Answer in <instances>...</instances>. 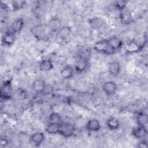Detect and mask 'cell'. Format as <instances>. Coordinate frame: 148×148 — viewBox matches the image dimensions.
<instances>
[{
  "mask_svg": "<svg viewBox=\"0 0 148 148\" xmlns=\"http://www.w3.org/2000/svg\"><path fill=\"white\" fill-rule=\"evenodd\" d=\"M75 72L74 68L69 64H66L61 69L60 74L64 79L69 80L72 78Z\"/></svg>",
  "mask_w": 148,
  "mask_h": 148,
  "instance_id": "7c38bea8",
  "label": "cell"
},
{
  "mask_svg": "<svg viewBox=\"0 0 148 148\" xmlns=\"http://www.w3.org/2000/svg\"><path fill=\"white\" fill-rule=\"evenodd\" d=\"M90 66V62L88 59L83 57H79L76 61L74 69L77 73H82L86 71Z\"/></svg>",
  "mask_w": 148,
  "mask_h": 148,
  "instance_id": "5b68a950",
  "label": "cell"
},
{
  "mask_svg": "<svg viewBox=\"0 0 148 148\" xmlns=\"http://www.w3.org/2000/svg\"><path fill=\"white\" fill-rule=\"evenodd\" d=\"M71 32H72L71 27L69 26H64L60 28V29L58 32V34L59 36L61 39H64L66 38L68 36H69L71 34Z\"/></svg>",
  "mask_w": 148,
  "mask_h": 148,
  "instance_id": "cb8c5ba5",
  "label": "cell"
},
{
  "mask_svg": "<svg viewBox=\"0 0 148 148\" xmlns=\"http://www.w3.org/2000/svg\"><path fill=\"white\" fill-rule=\"evenodd\" d=\"M147 134V130L146 126L137 125L132 128L131 135L136 139H144Z\"/></svg>",
  "mask_w": 148,
  "mask_h": 148,
  "instance_id": "52a82bcc",
  "label": "cell"
},
{
  "mask_svg": "<svg viewBox=\"0 0 148 148\" xmlns=\"http://www.w3.org/2000/svg\"><path fill=\"white\" fill-rule=\"evenodd\" d=\"M9 145V140L5 138H1L0 139V147L3 148L7 147Z\"/></svg>",
  "mask_w": 148,
  "mask_h": 148,
  "instance_id": "83f0119b",
  "label": "cell"
},
{
  "mask_svg": "<svg viewBox=\"0 0 148 148\" xmlns=\"http://www.w3.org/2000/svg\"><path fill=\"white\" fill-rule=\"evenodd\" d=\"M102 89L107 95L114 94L117 90V85L113 81H107L103 83Z\"/></svg>",
  "mask_w": 148,
  "mask_h": 148,
  "instance_id": "30bf717a",
  "label": "cell"
},
{
  "mask_svg": "<svg viewBox=\"0 0 148 148\" xmlns=\"http://www.w3.org/2000/svg\"><path fill=\"white\" fill-rule=\"evenodd\" d=\"M45 135L44 133L37 132L33 134L29 138V140L35 146H39L45 140Z\"/></svg>",
  "mask_w": 148,
  "mask_h": 148,
  "instance_id": "e0dca14e",
  "label": "cell"
},
{
  "mask_svg": "<svg viewBox=\"0 0 148 148\" xmlns=\"http://www.w3.org/2000/svg\"><path fill=\"white\" fill-rule=\"evenodd\" d=\"M127 4H128V1L125 0H118L115 1L113 5L115 9H116L120 12L126 9Z\"/></svg>",
  "mask_w": 148,
  "mask_h": 148,
  "instance_id": "d4e9b609",
  "label": "cell"
},
{
  "mask_svg": "<svg viewBox=\"0 0 148 148\" xmlns=\"http://www.w3.org/2000/svg\"><path fill=\"white\" fill-rule=\"evenodd\" d=\"M138 147L139 148H147L148 147V143L146 139H142V140L140 141V142L138 144Z\"/></svg>",
  "mask_w": 148,
  "mask_h": 148,
  "instance_id": "f1b7e54d",
  "label": "cell"
},
{
  "mask_svg": "<svg viewBox=\"0 0 148 148\" xmlns=\"http://www.w3.org/2000/svg\"><path fill=\"white\" fill-rule=\"evenodd\" d=\"M47 27L51 32H58L62 27L61 21L57 17H51L47 23Z\"/></svg>",
  "mask_w": 148,
  "mask_h": 148,
  "instance_id": "ba28073f",
  "label": "cell"
},
{
  "mask_svg": "<svg viewBox=\"0 0 148 148\" xmlns=\"http://www.w3.org/2000/svg\"><path fill=\"white\" fill-rule=\"evenodd\" d=\"M59 127H60V124L50 123L49 125L46 127L45 129V131L49 134H51V135H56L57 134H58Z\"/></svg>",
  "mask_w": 148,
  "mask_h": 148,
  "instance_id": "603a6c76",
  "label": "cell"
},
{
  "mask_svg": "<svg viewBox=\"0 0 148 148\" xmlns=\"http://www.w3.org/2000/svg\"><path fill=\"white\" fill-rule=\"evenodd\" d=\"M94 49L98 53H103L107 55H110L115 53L109 46L108 39H105L96 42L94 45Z\"/></svg>",
  "mask_w": 148,
  "mask_h": 148,
  "instance_id": "6da1fadb",
  "label": "cell"
},
{
  "mask_svg": "<svg viewBox=\"0 0 148 148\" xmlns=\"http://www.w3.org/2000/svg\"><path fill=\"white\" fill-rule=\"evenodd\" d=\"M108 69L110 75L116 76H117L121 71V65L119 62L113 61L109 63Z\"/></svg>",
  "mask_w": 148,
  "mask_h": 148,
  "instance_id": "9a60e30c",
  "label": "cell"
},
{
  "mask_svg": "<svg viewBox=\"0 0 148 148\" xmlns=\"http://www.w3.org/2000/svg\"><path fill=\"white\" fill-rule=\"evenodd\" d=\"M88 22H89V24L90 25V26L92 28H95V29L100 28L103 24L102 20L98 17L92 18L90 20H89Z\"/></svg>",
  "mask_w": 148,
  "mask_h": 148,
  "instance_id": "4316f807",
  "label": "cell"
},
{
  "mask_svg": "<svg viewBox=\"0 0 148 148\" xmlns=\"http://www.w3.org/2000/svg\"><path fill=\"white\" fill-rule=\"evenodd\" d=\"M119 18L121 24L124 25H129L133 23V16L128 10L125 9L123 11L120 12Z\"/></svg>",
  "mask_w": 148,
  "mask_h": 148,
  "instance_id": "9c48e42d",
  "label": "cell"
},
{
  "mask_svg": "<svg viewBox=\"0 0 148 148\" xmlns=\"http://www.w3.org/2000/svg\"><path fill=\"white\" fill-rule=\"evenodd\" d=\"M76 132V128L75 126L68 123L62 122L60 124L58 134L65 137L69 138L74 135Z\"/></svg>",
  "mask_w": 148,
  "mask_h": 148,
  "instance_id": "7a4b0ae2",
  "label": "cell"
},
{
  "mask_svg": "<svg viewBox=\"0 0 148 148\" xmlns=\"http://www.w3.org/2000/svg\"><path fill=\"white\" fill-rule=\"evenodd\" d=\"M106 125L110 131H116L120 127V122L115 117H110L106 121Z\"/></svg>",
  "mask_w": 148,
  "mask_h": 148,
  "instance_id": "44dd1931",
  "label": "cell"
},
{
  "mask_svg": "<svg viewBox=\"0 0 148 148\" xmlns=\"http://www.w3.org/2000/svg\"><path fill=\"white\" fill-rule=\"evenodd\" d=\"M86 127L88 131L97 132L101 130V125L97 119H91L87 121Z\"/></svg>",
  "mask_w": 148,
  "mask_h": 148,
  "instance_id": "2e32d148",
  "label": "cell"
},
{
  "mask_svg": "<svg viewBox=\"0 0 148 148\" xmlns=\"http://www.w3.org/2000/svg\"><path fill=\"white\" fill-rule=\"evenodd\" d=\"M46 88V84L43 79H36L32 84V89L36 93H42L45 91Z\"/></svg>",
  "mask_w": 148,
  "mask_h": 148,
  "instance_id": "4fadbf2b",
  "label": "cell"
},
{
  "mask_svg": "<svg viewBox=\"0 0 148 148\" xmlns=\"http://www.w3.org/2000/svg\"><path fill=\"white\" fill-rule=\"evenodd\" d=\"M108 40L109 46L115 52L120 50L123 46V40L117 36H113L108 39Z\"/></svg>",
  "mask_w": 148,
  "mask_h": 148,
  "instance_id": "8fae6325",
  "label": "cell"
},
{
  "mask_svg": "<svg viewBox=\"0 0 148 148\" xmlns=\"http://www.w3.org/2000/svg\"><path fill=\"white\" fill-rule=\"evenodd\" d=\"M25 1L22 0H16V1H12L11 2V5L14 12L21 10L23 9L25 4Z\"/></svg>",
  "mask_w": 148,
  "mask_h": 148,
  "instance_id": "484cf974",
  "label": "cell"
},
{
  "mask_svg": "<svg viewBox=\"0 0 148 148\" xmlns=\"http://www.w3.org/2000/svg\"><path fill=\"white\" fill-rule=\"evenodd\" d=\"M24 25V21L21 18H18L15 20L12 24V31L16 34L20 32L23 28Z\"/></svg>",
  "mask_w": 148,
  "mask_h": 148,
  "instance_id": "ffe728a7",
  "label": "cell"
},
{
  "mask_svg": "<svg viewBox=\"0 0 148 148\" xmlns=\"http://www.w3.org/2000/svg\"><path fill=\"white\" fill-rule=\"evenodd\" d=\"M12 85L10 80L3 82L0 90V97L2 99L8 100L12 97Z\"/></svg>",
  "mask_w": 148,
  "mask_h": 148,
  "instance_id": "3957f363",
  "label": "cell"
},
{
  "mask_svg": "<svg viewBox=\"0 0 148 148\" xmlns=\"http://www.w3.org/2000/svg\"><path fill=\"white\" fill-rule=\"evenodd\" d=\"M54 68L53 62L50 59H44L40 61L39 65V70L42 72H48Z\"/></svg>",
  "mask_w": 148,
  "mask_h": 148,
  "instance_id": "d6986e66",
  "label": "cell"
},
{
  "mask_svg": "<svg viewBox=\"0 0 148 148\" xmlns=\"http://www.w3.org/2000/svg\"><path fill=\"white\" fill-rule=\"evenodd\" d=\"M15 40L14 33L12 31L5 33L2 38V44L4 46H10L13 45Z\"/></svg>",
  "mask_w": 148,
  "mask_h": 148,
  "instance_id": "ac0fdd59",
  "label": "cell"
},
{
  "mask_svg": "<svg viewBox=\"0 0 148 148\" xmlns=\"http://www.w3.org/2000/svg\"><path fill=\"white\" fill-rule=\"evenodd\" d=\"M144 45H140L137 42H135L134 40L131 41L129 42L125 47V52L127 53H137L142 50Z\"/></svg>",
  "mask_w": 148,
  "mask_h": 148,
  "instance_id": "5bb4252c",
  "label": "cell"
},
{
  "mask_svg": "<svg viewBox=\"0 0 148 148\" xmlns=\"http://www.w3.org/2000/svg\"><path fill=\"white\" fill-rule=\"evenodd\" d=\"M46 29L42 24L34 25L30 29L31 34L38 40H43L46 37Z\"/></svg>",
  "mask_w": 148,
  "mask_h": 148,
  "instance_id": "277c9868",
  "label": "cell"
},
{
  "mask_svg": "<svg viewBox=\"0 0 148 148\" xmlns=\"http://www.w3.org/2000/svg\"><path fill=\"white\" fill-rule=\"evenodd\" d=\"M136 122L138 125L146 126L148 123V115L147 107L142 108L136 116Z\"/></svg>",
  "mask_w": 148,
  "mask_h": 148,
  "instance_id": "8992f818",
  "label": "cell"
},
{
  "mask_svg": "<svg viewBox=\"0 0 148 148\" xmlns=\"http://www.w3.org/2000/svg\"><path fill=\"white\" fill-rule=\"evenodd\" d=\"M49 120L51 123L58 124H60L63 122L61 114L57 112L51 113L49 116Z\"/></svg>",
  "mask_w": 148,
  "mask_h": 148,
  "instance_id": "7402d4cb",
  "label": "cell"
}]
</instances>
